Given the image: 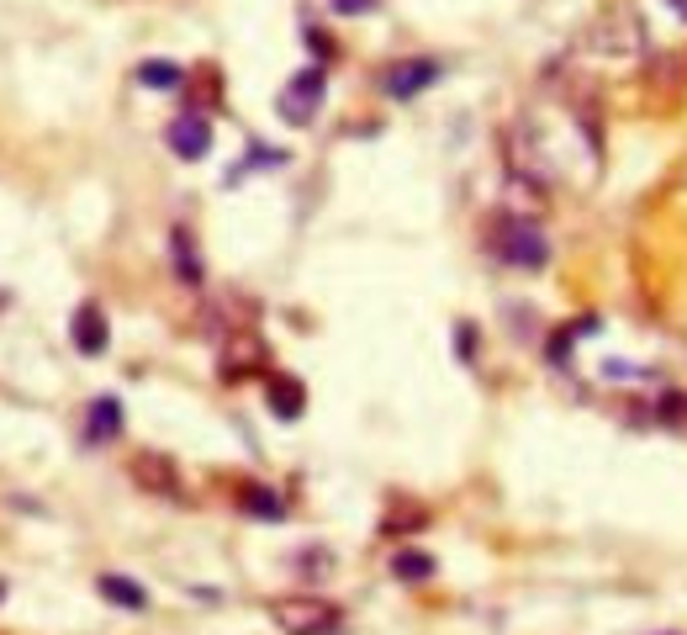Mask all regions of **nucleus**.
I'll return each instance as SVG.
<instances>
[{
    "instance_id": "obj_4",
    "label": "nucleus",
    "mask_w": 687,
    "mask_h": 635,
    "mask_svg": "<svg viewBox=\"0 0 687 635\" xmlns=\"http://www.w3.org/2000/svg\"><path fill=\"white\" fill-rule=\"evenodd\" d=\"M434 80H439V59H397L387 75H381V91H387L391 101H413V95H423Z\"/></svg>"
},
{
    "instance_id": "obj_18",
    "label": "nucleus",
    "mask_w": 687,
    "mask_h": 635,
    "mask_svg": "<svg viewBox=\"0 0 687 635\" xmlns=\"http://www.w3.org/2000/svg\"><path fill=\"white\" fill-rule=\"evenodd\" d=\"M307 48H312L318 59H333V37H329V32H307Z\"/></svg>"
},
{
    "instance_id": "obj_3",
    "label": "nucleus",
    "mask_w": 687,
    "mask_h": 635,
    "mask_svg": "<svg viewBox=\"0 0 687 635\" xmlns=\"http://www.w3.org/2000/svg\"><path fill=\"white\" fill-rule=\"evenodd\" d=\"M323 95H329V75H323V64H307L301 75H291V86L275 95V112L291 122V127H307V122L318 117Z\"/></svg>"
},
{
    "instance_id": "obj_21",
    "label": "nucleus",
    "mask_w": 687,
    "mask_h": 635,
    "mask_svg": "<svg viewBox=\"0 0 687 635\" xmlns=\"http://www.w3.org/2000/svg\"><path fill=\"white\" fill-rule=\"evenodd\" d=\"M0 599H5V582H0Z\"/></svg>"
},
{
    "instance_id": "obj_5",
    "label": "nucleus",
    "mask_w": 687,
    "mask_h": 635,
    "mask_svg": "<svg viewBox=\"0 0 687 635\" xmlns=\"http://www.w3.org/2000/svg\"><path fill=\"white\" fill-rule=\"evenodd\" d=\"M69 339H75L80 355H106V344H112V324H106L101 303L75 307V318H69Z\"/></svg>"
},
{
    "instance_id": "obj_9",
    "label": "nucleus",
    "mask_w": 687,
    "mask_h": 635,
    "mask_svg": "<svg viewBox=\"0 0 687 635\" xmlns=\"http://www.w3.org/2000/svg\"><path fill=\"white\" fill-rule=\"evenodd\" d=\"M260 365H265L260 339H254V333H233V339H228V350H222V376L233 382V376H243V371H260Z\"/></svg>"
},
{
    "instance_id": "obj_1",
    "label": "nucleus",
    "mask_w": 687,
    "mask_h": 635,
    "mask_svg": "<svg viewBox=\"0 0 687 635\" xmlns=\"http://www.w3.org/2000/svg\"><path fill=\"white\" fill-rule=\"evenodd\" d=\"M492 249L508 265H518V271H539L550 260V239L539 234V223L524 217V212H497L492 217Z\"/></svg>"
},
{
    "instance_id": "obj_11",
    "label": "nucleus",
    "mask_w": 687,
    "mask_h": 635,
    "mask_svg": "<svg viewBox=\"0 0 687 635\" xmlns=\"http://www.w3.org/2000/svg\"><path fill=\"white\" fill-rule=\"evenodd\" d=\"M95 593L106 599V604H117V609H133V614H144L149 609V593L133 582V577H122V572H106L101 582H95Z\"/></svg>"
},
{
    "instance_id": "obj_17",
    "label": "nucleus",
    "mask_w": 687,
    "mask_h": 635,
    "mask_svg": "<svg viewBox=\"0 0 687 635\" xmlns=\"http://www.w3.org/2000/svg\"><path fill=\"white\" fill-rule=\"evenodd\" d=\"M333 11L339 16H365V11H376V0H333Z\"/></svg>"
},
{
    "instance_id": "obj_13",
    "label": "nucleus",
    "mask_w": 687,
    "mask_h": 635,
    "mask_svg": "<svg viewBox=\"0 0 687 635\" xmlns=\"http://www.w3.org/2000/svg\"><path fill=\"white\" fill-rule=\"evenodd\" d=\"M434 572H439V562H434L428 551H419V545H402V551L391 556V577H397V582H428Z\"/></svg>"
},
{
    "instance_id": "obj_2",
    "label": "nucleus",
    "mask_w": 687,
    "mask_h": 635,
    "mask_svg": "<svg viewBox=\"0 0 687 635\" xmlns=\"http://www.w3.org/2000/svg\"><path fill=\"white\" fill-rule=\"evenodd\" d=\"M270 620H275L286 635H339V625H344L339 604L318 599V593H291V599H275V604H270Z\"/></svg>"
},
{
    "instance_id": "obj_7",
    "label": "nucleus",
    "mask_w": 687,
    "mask_h": 635,
    "mask_svg": "<svg viewBox=\"0 0 687 635\" xmlns=\"http://www.w3.org/2000/svg\"><path fill=\"white\" fill-rule=\"evenodd\" d=\"M265 402H270V413H275V419L297 423L301 413H307V387H301L297 376H270V382H265Z\"/></svg>"
},
{
    "instance_id": "obj_16",
    "label": "nucleus",
    "mask_w": 687,
    "mask_h": 635,
    "mask_svg": "<svg viewBox=\"0 0 687 635\" xmlns=\"http://www.w3.org/2000/svg\"><path fill=\"white\" fill-rule=\"evenodd\" d=\"M651 75L683 91V86H687V54H666V59H656V64H651Z\"/></svg>"
},
{
    "instance_id": "obj_8",
    "label": "nucleus",
    "mask_w": 687,
    "mask_h": 635,
    "mask_svg": "<svg viewBox=\"0 0 687 635\" xmlns=\"http://www.w3.org/2000/svg\"><path fill=\"white\" fill-rule=\"evenodd\" d=\"M133 483L144 487V492H159V498H180V477L164 455H138L133 461Z\"/></svg>"
},
{
    "instance_id": "obj_6",
    "label": "nucleus",
    "mask_w": 687,
    "mask_h": 635,
    "mask_svg": "<svg viewBox=\"0 0 687 635\" xmlns=\"http://www.w3.org/2000/svg\"><path fill=\"white\" fill-rule=\"evenodd\" d=\"M164 144L180 154V159H207L211 154V122L202 112H185L164 127Z\"/></svg>"
},
{
    "instance_id": "obj_20",
    "label": "nucleus",
    "mask_w": 687,
    "mask_h": 635,
    "mask_svg": "<svg viewBox=\"0 0 687 635\" xmlns=\"http://www.w3.org/2000/svg\"><path fill=\"white\" fill-rule=\"evenodd\" d=\"M672 5H677V11H683V16H687V0H672Z\"/></svg>"
},
{
    "instance_id": "obj_14",
    "label": "nucleus",
    "mask_w": 687,
    "mask_h": 635,
    "mask_svg": "<svg viewBox=\"0 0 687 635\" xmlns=\"http://www.w3.org/2000/svg\"><path fill=\"white\" fill-rule=\"evenodd\" d=\"M170 249H175V275L185 281V286H202V254H196V239L185 234V228H175L170 234Z\"/></svg>"
},
{
    "instance_id": "obj_15",
    "label": "nucleus",
    "mask_w": 687,
    "mask_h": 635,
    "mask_svg": "<svg viewBox=\"0 0 687 635\" xmlns=\"http://www.w3.org/2000/svg\"><path fill=\"white\" fill-rule=\"evenodd\" d=\"M138 86H149V91H180V86H185V69L170 59H149V64H138Z\"/></svg>"
},
{
    "instance_id": "obj_12",
    "label": "nucleus",
    "mask_w": 687,
    "mask_h": 635,
    "mask_svg": "<svg viewBox=\"0 0 687 635\" xmlns=\"http://www.w3.org/2000/svg\"><path fill=\"white\" fill-rule=\"evenodd\" d=\"M239 509L243 514H254V519H286V503H280V492L275 487H265V483H243L239 487Z\"/></svg>"
},
{
    "instance_id": "obj_10",
    "label": "nucleus",
    "mask_w": 687,
    "mask_h": 635,
    "mask_svg": "<svg viewBox=\"0 0 687 635\" xmlns=\"http://www.w3.org/2000/svg\"><path fill=\"white\" fill-rule=\"evenodd\" d=\"M85 419H90V423H85L90 440H95V445H112V440L122 434V402H117V397H95Z\"/></svg>"
},
{
    "instance_id": "obj_19",
    "label": "nucleus",
    "mask_w": 687,
    "mask_h": 635,
    "mask_svg": "<svg viewBox=\"0 0 687 635\" xmlns=\"http://www.w3.org/2000/svg\"><path fill=\"white\" fill-rule=\"evenodd\" d=\"M471 339H477V329H471V324H460V355H466V361L477 355V344H471Z\"/></svg>"
}]
</instances>
